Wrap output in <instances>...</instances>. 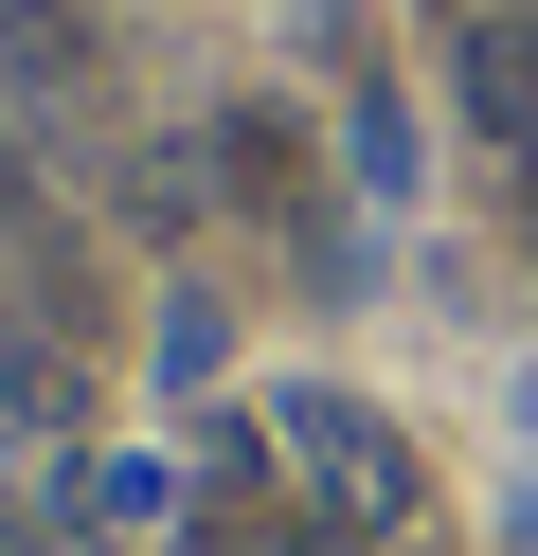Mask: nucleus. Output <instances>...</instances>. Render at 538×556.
<instances>
[{"label": "nucleus", "instance_id": "nucleus-2", "mask_svg": "<svg viewBox=\"0 0 538 556\" xmlns=\"http://www.w3.org/2000/svg\"><path fill=\"white\" fill-rule=\"evenodd\" d=\"M449 90H466V126L538 144V54H521V18H466V37H449Z\"/></svg>", "mask_w": 538, "mask_h": 556}, {"label": "nucleus", "instance_id": "nucleus-6", "mask_svg": "<svg viewBox=\"0 0 538 556\" xmlns=\"http://www.w3.org/2000/svg\"><path fill=\"white\" fill-rule=\"evenodd\" d=\"M521 539H538V484H521Z\"/></svg>", "mask_w": 538, "mask_h": 556}, {"label": "nucleus", "instance_id": "nucleus-1", "mask_svg": "<svg viewBox=\"0 0 538 556\" xmlns=\"http://www.w3.org/2000/svg\"><path fill=\"white\" fill-rule=\"evenodd\" d=\"M270 448H287V484H305L323 520H359V539H395V520L430 503V484H413V431H395L377 395H341V377L270 395Z\"/></svg>", "mask_w": 538, "mask_h": 556}, {"label": "nucleus", "instance_id": "nucleus-3", "mask_svg": "<svg viewBox=\"0 0 538 556\" xmlns=\"http://www.w3.org/2000/svg\"><path fill=\"white\" fill-rule=\"evenodd\" d=\"M0 90H90V0H0Z\"/></svg>", "mask_w": 538, "mask_h": 556}, {"label": "nucleus", "instance_id": "nucleus-4", "mask_svg": "<svg viewBox=\"0 0 538 556\" xmlns=\"http://www.w3.org/2000/svg\"><path fill=\"white\" fill-rule=\"evenodd\" d=\"M215 162H234V198H305V144H287V109H215Z\"/></svg>", "mask_w": 538, "mask_h": 556}, {"label": "nucleus", "instance_id": "nucleus-5", "mask_svg": "<svg viewBox=\"0 0 538 556\" xmlns=\"http://www.w3.org/2000/svg\"><path fill=\"white\" fill-rule=\"evenodd\" d=\"M215 359H234V324H215V288H179V305H162V395H198Z\"/></svg>", "mask_w": 538, "mask_h": 556}]
</instances>
